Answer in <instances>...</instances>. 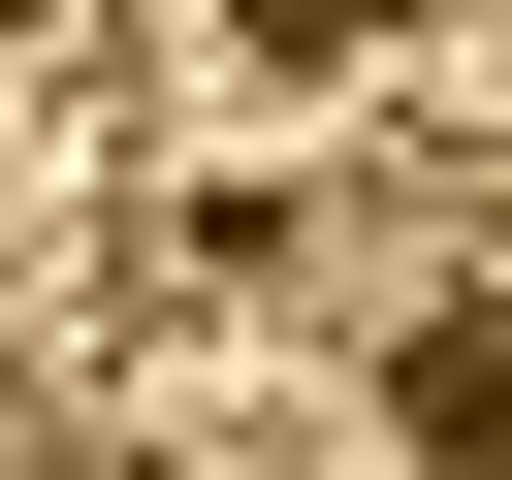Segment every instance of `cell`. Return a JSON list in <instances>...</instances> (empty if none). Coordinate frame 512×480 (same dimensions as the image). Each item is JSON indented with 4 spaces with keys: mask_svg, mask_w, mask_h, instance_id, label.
I'll use <instances>...</instances> for the list:
<instances>
[{
    "mask_svg": "<svg viewBox=\"0 0 512 480\" xmlns=\"http://www.w3.org/2000/svg\"><path fill=\"white\" fill-rule=\"evenodd\" d=\"M416 448H512V320H416V384H384Z\"/></svg>",
    "mask_w": 512,
    "mask_h": 480,
    "instance_id": "cell-1",
    "label": "cell"
},
{
    "mask_svg": "<svg viewBox=\"0 0 512 480\" xmlns=\"http://www.w3.org/2000/svg\"><path fill=\"white\" fill-rule=\"evenodd\" d=\"M384 32H416V0H224V64H256V96H288V64H384Z\"/></svg>",
    "mask_w": 512,
    "mask_h": 480,
    "instance_id": "cell-2",
    "label": "cell"
}]
</instances>
